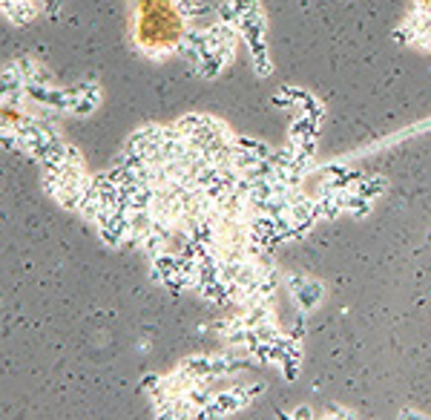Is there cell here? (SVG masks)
<instances>
[{
  "label": "cell",
  "mask_w": 431,
  "mask_h": 420,
  "mask_svg": "<svg viewBox=\"0 0 431 420\" xmlns=\"http://www.w3.org/2000/svg\"><path fill=\"white\" fill-rule=\"evenodd\" d=\"M101 104V87L98 83H81L72 87V115H90Z\"/></svg>",
  "instance_id": "obj_1"
},
{
  "label": "cell",
  "mask_w": 431,
  "mask_h": 420,
  "mask_svg": "<svg viewBox=\"0 0 431 420\" xmlns=\"http://www.w3.org/2000/svg\"><path fill=\"white\" fill-rule=\"evenodd\" d=\"M15 70L20 72V78L26 81V87H32V83H52V75L40 67V60L24 55V58H17L15 60Z\"/></svg>",
  "instance_id": "obj_2"
}]
</instances>
